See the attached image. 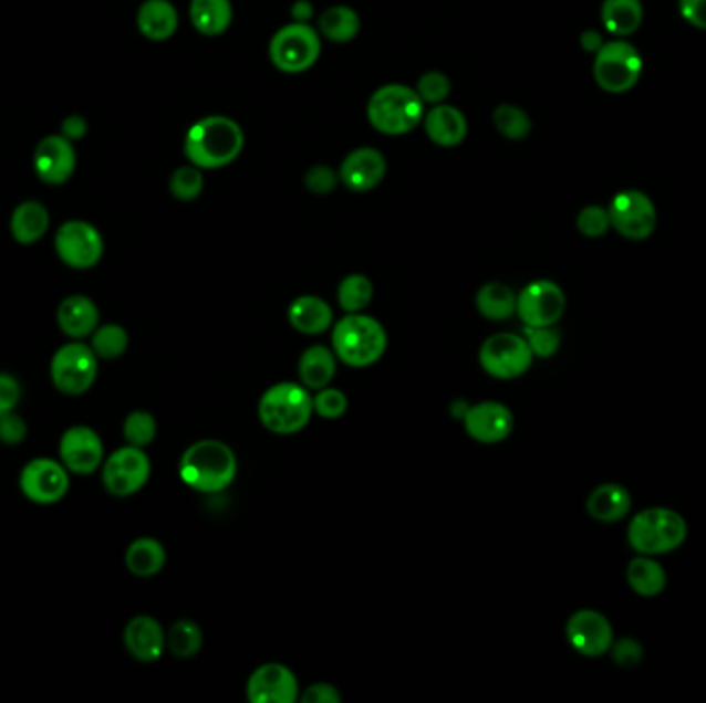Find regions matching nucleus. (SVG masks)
I'll return each mask as SVG.
<instances>
[{
	"mask_svg": "<svg viewBox=\"0 0 706 703\" xmlns=\"http://www.w3.org/2000/svg\"><path fill=\"white\" fill-rule=\"evenodd\" d=\"M178 473L190 490L214 495L236 481L238 457L221 440H199L186 448Z\"/></svg>",
	"mask_w": 706,
	"mask_h": 703,
	"instance_id": "obj_1",
	"label": "nucleus"
},
{
	"mask_svg": "<svg viewBox=\"0 0 706 703\" xmlns=\"http://www.w3.org/2000/svg\"><path fill=\"white\" fill-rule=\"evenodd\" d=\"M245 147V133L240 124L228 116H207L195 124L185 140V155L200 169L230 166Z\"/></svg>",
	"mask_w": 706,
	"mask_h": 703,
	"instance_id": "obj_2",
	"label": "nucleus"
},
{
	"mask_svg": "<svg viewBox=\"0 0 706 703\" xmlns=\"http://www.w3.org/2000/svg\"><path fill=\"white\" fill-rule=\"evenodd\" d=\"M331 347L341 364L370 367L383 359L388 347V335L374 316L364 312L345 314L338 324H333Z\"/></svg>",
	"mask_w": 706,
	"mask_h": 703,
	"instance_id": "obj_3",
	"label": "nucleus"
},
{
	"mask_svg": "<svg viewBox=\"0 0 706 703\" xmlns=\"http://www.w3.org/2000/svg\"><path fill=\"white\" fill-rule=\"evenodd\" d=\"M312 415V395L302 382L273 384L259 400L262 428L277 436H292L302 431L310 423Z\"/></svg>",
	"mask_w": 706,
	"mask_h": 703,
	"instance_id": "obj_4",
	"label": "nucleus"
},
{
	"mask_svg": "<svg viewBox=\"0 0 706 703\" xmlns=\"http://www.w3.org/2000/svg\"><path fill=\"white\" fill-rule=\"evenodd\" d=\"M368 120L378 133L388 137L407 135L424 120V102L407 85H384L370 97Z\"/></svg>",
	"mask_w": 706,
	"mask_h": 703,
	"instance_id": "obj_5",
	"label": "nucleus"
},
{
	"mask_svg": "<svg viewBox=\"0 0 706 703\" xmlns=\"http://www.w3.org/2000/svg\"><path fill=\"white\" fill-rule=\"evenodd\" d=\"M688 524L669 507H648L629 524V545L638 555H663L684 545Z\"/></svg>",
	"mask_w": 706,
	"mask_h": 703,
	"instance_id": "obj_6",
	"label": "nucleus"
},
{
	"mask_svg": "<svg viewBox=\"0 0 706 703\" xmlns=\"http://www.w3.org/2000/svg\"><path fill=\"white\" fill-rule=\"evenodd\" d=\"M641 75L643 56L624 38L605 42L595 52L593 77L603 92L615 95L630 92L638 83Z\"/></svg>",
	"mask_w": 706,
	"mask_h": 703,
	"instance_id": "obj_7",
	"label": "nucleus"
},
{
	"mask_svg": "<svg viewBox=\"0 0 706 703\" xmlns=\"http://www.w3.org/2000/svg\"><path fill=\"white\" fill-rule=\"evenodd\" d=\"M97 361L100 357L93 353L90 345L81 340L64 343L50 361L52 384L66 397H81L87 390H92L93 384L97 380Z\"/></svg>",
	"mask_w": 706,
	"mask_h": 703,
	"instance_id": "obj_8",
	"label": "nucleus"
},
{
	"mask_svg": "<svg viewBox=\"0 0 706 703\" xmlns=\"http://www.w3.org/2000/svg\"><path fill=\"white\" fill-rule=\"evenodd\" d=\"M269 56L281 73H304L321 56V35L302 21L290 23L273 35L269 44Z\"/></svg>",
	"mask_w": 706,
	"mask_h": 703,
	"instance_id": "obj_9",
	"label": "nucleus"
},
{
	"mask_svg": "<svg viewBox=\"0 0 706 703\" xmlns=\"http://www.w3.org/2000/svg\"><path fill=\"white\" fill-rule=\"evenodd\" d=\"M479 366L496 380H517L533 366V353L522 335L496 333L479 347Z\"/></svg>",
	"mask_w": 706,
	"mask_h": 703,
	"instance_id": "obj_10",
	"label": "nucleus"
},
{
	"mask_svg": "<svg viewBox=\"0 0 706 703\" xmlns=\"http://www.w3.org/2000/svg\"><path fill=\"white\" fill-rule=\"evenodd\" d=\"M152 476V460L145 448L126 443L112 452L102 464V481L108 493L116 497H131L147 485Z\"/></svg>",
	"mask_w": 706,
	"mask_h": 703,
	"instance_id": "obj_11",
	"label": "nucleus"
},
{
	"mask_svg": "<svg viewBox=\"0 0 706 703\" xmlns=\"http://www.w3.org/2000/svg\"><path fill=\"white\" fill-rule=\"evenodd\" d=\"M610 225L630 242H643L657 228V209L641 190L617 192L610 207Z\"/></svg>",
	"mask_w": 706,
	"mask_h": 703,
	"instance_id": "obj_12",
	"label": "nucleus"
},
{
	"mask_svg": "<svg viewBox=\"0 0 706 703\" xmlns=\"http://www.w3.org/2000/svg\"><path fill=\"white\" fill-rule=\"evenodd\" d=\"M56 254L66 266L87 271L104 256V238L100 230L87 221H66L62 223L54 238Z\"/></svg>",
	"mask_w": 706,
	"mask_h": 703,
	"instance_id": "obj_13",
	"label": "nucleus"
},
{
	"mask_svg": "<svg viewBox=\"0 0 706 703\" xmlns=\"http://www.w3.org/2000/svg\"><path fill=\"white\" fill-rule=\"evenodd\" d=\"M19 487L33 504H59L71 487V473L61 460L33 459L19 474Z\"/></svg>",
	"mask_w": 706,
	"mask_h": 703,
	"instance_id": "obj_14",
	"label": "nucleus"
},
{
	"mask_svg": "<svg viewBox=\"0 0 706 703\" xmlns=\"http://www.w3.org/2000/svg\"><path fill=\"white\" fill-rule=\"evenodd\" d=\"M567 295L560 285L539 279L517 295V316L522 326H553L564 316Z\"/></svg>",
	"mask_w": 706,
	"mask_h": 703,
	"instance_id": "obj_15",
	"label": "nucleus"
},
{
	"mask_svg": "<svg viewBox=\"0 0 706 703\" xmlns=\"http://www.w3.org/2000/svg\"><path fill=\"white\" fill-rule=\"evenodd\" d=\"M300 693L298 676L281 662L257 667L246 683V697L252 703H295Z\"/></svg>",
	"mask_w": 706,
	"mask_h": 703,
	"instance_id": "obj_16",
	"label": "nucleus"
},
{
	"mask_svg": "<svg viewBox=\"0 0 706 703\" xmlns=\"http://www.w3.org/2000/svg\"><path fill=\"white\" fill-rule=\"evenodd\" d=\"M61 462L73 474H93L102 469L106 460V450L100 433L87 426H73L62 433L59 443Z\"/></svg>",
	"mask_w": 706,
	"mask_h": 703,
	"instance_id": "obj_17",
	"label": "nucleus"
},
{
	"mask_svg": "<svg viewBox=\"0 0 706 703\" xmlns=\"http://www.w3.org/2000/svg\"><path fill=\"white\" fill-rule=\"evenodd\" d=\"M567 638L574 652L584 658H599L610 652L614 643V627L599 611L583 609L570 615Z\"/></svg>",
	"mask_w": 706,
	"mask_h": 703,
	"instance_id": "obj_18",
	"label": "nucleus"
},
{
	"mask_svg": "<svg viewBox=\"0 0 706 703\" xmlns=\"http://www.w3.org/2000/svg\"><path fill=\"white\" fill-rule=\"evenodd\" d=\"M467 436L477 443H500L507 440L515 429V415L507 405L496 400H484L469 405L461 419Z\"/></svg>",
	"mask_w": 706,
	"mask_h": 703,
	"instance_id": "obj_19",
	"label": "nucleus"
},
{
	"mask_svg": "<svg viewBox=\"0 0 706 703\" xmlns=\"http://www.w3.org/2000/svg\"><path fill=\"white\" fill-rule=\"evenodd\" d=\"M77 166V154L73 140L62 135H48L42 138L33 154L35 176L48 186H61L69 182Z\"/></svg>",
	"mask_w": 706,
	"mask_h": 703,
	"instance_id": "obj_20",
	"label": "nucleus"
},
{
	"mask_svg": "<svg viewBox=\"0 0 706 703\" xmlns=\"http://www.w3.org/2000/svg\"><path fill=\"white\" fill-rule=\"evenodd\" d=\"M384 176H386V159L374 147L353 149L339 168V180L353 192H368L383 182Z\"/></svg>",
	"mask_w": 706,
	"mask_h": 703,
	"instance_id": "obj_21",
	"label": "nucleus"
},
{
	"mask_svg": "<svg viewBox=\"0 0 706 703\" xmlns=\"http://www.w3.org/2000/svg\"><path fill=\"white\" fill-rule=\"evenodd\" d=\"M123 640L126 652L138 662H155L168 650L164 627L149 615L133 617L124 627Z\"/></svg>",
	"mask_w": 706,
	"mask_h": 703,
	"instance_id": "obj_22",
	"label": "nucleus"
},
{
	"mask_svg": "<svg viewBox=\"0 0 706 703\" xmlns=\"http://www.w3.org/2000/svg\"><path fill=\"white\" fill-rule=\"evenodd\" d=\"M288 322L293 330L307 337L323 335L335 324L333 307L316 295H300L288 307Z\"/></svg>",
	"mask_w": 706,
	"mask_h": 703,
	"instance_id": "obj_23",
	"label": "nucleus"
},
{
	"mask_svg": "<svg viewBox=\"0 0 706 703\" xmlns=\"http://www.w3.org/2000/svg\"><path fill=\"white\" fill-rule=\"evenodd\" d=\"M56 322L66 337L81 340L92 337L93 330L100 326V309L87 295H69L59 306Z\"/></svg>",
	"mask_w": 706,
	"mask_h": 703,
	"instance_id": "obj_24",
	"label": "nucleus"
},
{
	"mask_svg": "<svg viewBox=\"0 0 706 703\" xmlns=\"http://www.w3.org/2000/svg\"><path fill=\"white\" fill-rule=\"evenodd\" d=\"M632 497L629 490L617 483H603L589 493L586 514L601 524H615L629 516Z\"/></svg>",
	"mask_w": 706,
	"mask_h": 703,
	"instance_id": "obj_25",
	"label": "nucleus"
},
{
	"mask_svg": "<svg viewBox=\"0 0 706 703\" xmlns=\"http://www.w3.org/2000/svg\"><path fill=\"white\" fill-rule=\"evenodd\" d=\"M424 128L432 143L440 147H457L467 137V118L457 107L438 104L424 118Z\"/></svg>",
	"mask_w": 706,
	"mask_h": 703,
	"instance_id": "obj_26",
	"label": "nucleus"
},
{
	"mask_svg": "<svg viewBox=\"0 0 706 703\" xmlns=\"http://www.w3.org/2000/svg\"><path fill=\"white\" fill-rule=\"evenodd\" d=\"M338 361L333 347L331 349L324 345L308 347L298 361L300 382L304 384L308 390H321L331 386L338 374Z\"/></svg>",
	"mask_w": 706,
	"mask_h": 703,
	"instance_id": "obj_27",
	"label": "nucleus"
},
{
	"mask_svg": "<svg viewBox=\"0 0 706 703\" xmlns=\"http://www.w3.org/2000/svg\"><path fill=\"white\" fill-rule=\"evenodd\" d=\"M137 28L152 42H166L178 30V11L169 0H145L138 7Z\"/></svg>",
	"mask_w": 706,
	"mask_h": 703,
	"instance_id": "obj_28",
	"label": "nucleus"
},
{
	"mask_svg": "<svg viewBox=\"0 0 706 703\" xmlns=\"http://www.w3.org/2000/svg\"><path fill=\"white\" fill-rule=\"evenodd\" d=\"M50 230V211L40 200H23L11 214V235L19 244L40 242Z\"/></svg>",
	"mask_w": 706,
	"mask_h": 703,
	"instance_id": "obj_29",
	"label": "nucleus"
},
{
	"mask_svg": "<svg viewBox=\"0 0 706 703\" xmlns=\"http://www.w3.org/2000/svg\"><path fill=\"white\" fill-rule=\"evenodd\" d=\"M124 564L137 578H154L166 566V547L154 536H141L128 545Z\"/></svg>",
	"mask_w": 706,
	"mask_h": 703,
	"instance_id": "obj_30",
	"label": "nucleus"
},
{
	"mask_svg": "<svg viewBox=\"0 0 706 703\" xmlns=\"http://www.w3.org/2000/svg\"><path fill=\"white\" fill-rule=\"evenodd\" d=\"M645 9L641 0H603L601 21L615 38H626L643 25Z\"/></svg>",
	"mask_w": 706,
	"mask_h": 703,
	"instance_id": "obj_31",
	"label": "nucleus"
},
{
	"mask_svg": "<svg viewBox=\"0 0 706 703\" xmlns=\"http://www.w3.org/2000/svg\"><path fill=\"white\" fill-rule=\"evenodd\" d=\"M629 586L643 598L660 597L667 586V574L653 555H638L626 567Z\"/></svg>",
	"mask_w": 706,
	"mask_h": 703,
	"instance_id": "obj_32",
	"label": "nucleus"
},
{
	"mask_svg": "<svg viewBox=\"0 0 706 703\" xmlns=\"http://www.w3.org/2000/svg\"><path fill=\"white\" fill-rule=\"evenodd\" d=\"M477 312L488 321H508L517 314V293L505 283H486L476 295Z\"/></svg>",
	"mask_w": 706,
	"mask_h": 703,
	"instance_id": "obj_33",
	"label": "nucleus"
},
{
	"mask_svg": "<svg viewBox=\"0 0 706 703\" xmlns=\"http://www.w3.org/2000/svg\"><path fill=\"white\" fill-rule=\"evenodd\" d=\"M190 21L203 35H221L230 28V0H193Z\"/></svg>",
	"mask_w": 706,
	"mask_h": 703,
	"instance_id": "obj_34",
	"label": "nucleus"
},
{
	"mask_svg": "<svg viewBox=\"0 0 706 703\" xmlns=\"http://www.w3.org/2000/svg\"><path fill=\"white\" fill-rule=\"evenodd\" d=\"M319 31L331 42H350L360 31V17L350 7H331L319 19Z\"/></svg>",
	"mask_w": 706,
	"mask_h": 703,
	"instance_id": "obj_35",
	"label": "nucleus"
},
{
	"mask_svg": "<svg viewBox=\"0 0 706 703\" xmlns=\"http://www.w3.org/2000/svg\"><path fill=\"white\" fill-rule=\"evenodd\" d=\"M205 643V636L197 621L193 619H178L166 631V646L176 658H195Z\"/></svg>",
	"mask_w": 706,
	"mask_h": 703,
	"instance_id": "obj_36",
	"label": "nucleus"
},
{
	"mask_svg": "<svg viewBox=\"0 0 706 703\" xmlns=\"http://www.w3.org/2000/svg\"><path fill=\"white\" fill-rule=\"evenodd\" d=\"M374 285L366 275H347L338 287V304L345 314H357L370 306Z\"/></svg>",
	"mask_w": 706,
	"mask_h": 703,
	"instance_id": "obj_37",
	"label": "nucleus"
},
{
	"mask_svg": "<svg viewBox=\"0 0 706 703\" xmlns=\"http://www.w3.org/2000/svg\"><path fill=\"white\" fill-rule=\"evenodd\" d=\"M90 347L100 359H106V361L118 359L128 349V333L121 324H114V322L102 324L93 330Z\"/></svg>",
	"mask_w": 706,
	"mask_h": 703,
	"instance_id": "obj_38",
	"label": "nucleus"
},
{
	"mask_svg": "<svg viewBox=\"0 0 706 703\" xmlns=\"http://www.w3.org/2000/svg\"><path fill=\"white\" fill-rule=\"evenodd\" d=\"M494 126L502 137L510 138V140H522V138L529 137L531 128H533L527 112H522L521 107L508 106V104L494 109Z\"/></svg>",
	"mask_w": 706,
	"mask_h": 703,
	"instance_id": "obj_39",
	"label": "nucleus"
},
{
	"mask_svg": "<svg viewBox=\"0 0 706 703\" xmlns=\"http://www.w3.org/2000/svg\"><path fill=\"white\" fill-rule=\"evenodd\" d=\"M522 337L527 340L533 357L539 359H550L562 345V335L556 326H522Z\"/></svg>",
	"mask_w": 706,
	"mask_h": 703,
	"instance_id": "obj_40",
	"label": "nucleus"
},
{
	"mask_svg": "<svg viewBox=\"0 0 706 703\" xmlns=\"http://www.w3.org/2000/svg\"><path fill=\"white\" fill-rule=\"evenodd\" d=\"M123 436L126 443L137 448H147L149 443H154L157 436V421L154 415L147 411H133L124 419Z\"/></svg>",
	"mask_w": 706,
	"mask_h": 703,
	"instance_id": "obj_41",
	"label": "nucleus"
},
{
	"mask_svg": "<svg viewBox=\"0 0 706 703\" xmlns=\"http://www.w3.org/2000/svg\"><path fill=\"white\" fill-rule=\"evenodd\" d=\"M169 192L183 202L199 199L203 192V171L197 166H183L169 178Z\"/></svg>",
	"mask_w": 706,
	"mask_h": 703,
	"instance_id": "obj_42",
	"label": "nucleus"
},
{
	"mask_svg": "<svg viewBox=\"0 0 706 703\" xmlns=\"http://www.w3.org/2000/svg\"><path fill=\"white\" fill-rule=\"evenodd\" d=\"M312 407H314V415H319L323 419H339L347 411L350 400L343 390L326 386V388L316 390V395H312Z\"/></svg>",
	"mask_w": 706,
	"mask_h": 703,
	"instance_id": "obj_43",
	"label": "nucleus"
},
{
	"mask_svg": "<svg viewBox=\"0 0 706 703\" xmlns=\"http://www.w3.org/2000/svg\"><path fill=\"white\" fill-rule=\"evenodd\" d=\"M415 92L422 97L424 104L438 106V104L446 102L448 95H450V81H448L445 73L430 71V73H426V75L419 77Z\"/></svg>",
	"mask_w": 706,
	"mask_h": 703,
	"instance_id": "obj_44",
	"label": "nucleus"
},
{
	"mask_svg": "<svg viewBox=\"0 0 706 703\" xmlns=\"http://www.w3.org/2000/svg\"><path fill=\"white\" fill-rule=\"evenodd\" d=\"M577 228L583 233L584 238H593V240L603 238L608 230L612 228L608 209L598 207V204L584 207L583 211L577 217Z\"/></svg>",
	"mask_w": 706,
	"mask_h": 703,
	"instance_id": "obj_45",
	"label": "nucleus"
},
{
	"mask_svg": "<svg viewBox=\"0 0 706 703\" xmlns=\"http://www.w3.org/2000/svg\"><path fill=\"white\" fill-rule=\"evenodd\" d=\"M610 654L614 658L615 664L622 669H634L643 662L645 650L643 643L636 642L634 638H622L620 642L612 643Z\"/></svg>",
	"mask_w": 706,
	"mask_h": 703,
	"instance_id": "obj_46",
	"label": "nucleus"
},
{
	"mask_svg": "<svg viewBox=\"0 0 706 703\" xmlns=\"http://www.w3.org/2000/svg\"><path fill=\"white\" fill-rule=\"evenodd\" d=\"M28 438V423L15 411L0 415V443L19 445Z\"/></svg>",
	"mask_w": 706,
	"mask_h": 703,
	"instance_id": "obj_47",
	"label": "nucleus"
},
{
	"mask_svg": "<svg viewBox=\"0 0 706 703\" xmlns=\"http://www.w3.org/2000/svg\"><path fill=\"white\" fill-rule=\"evenodd\" d=\"M21 400V384L15 376L0 371V415L15 411Z\"/></svg>",
	"mask_w": 706,
	"mask_h": 703,
	"instance_id": "obj_48",
	"label": "nucleus"
},
{
	"mask_svg": "<svg viewBox=\"0 0 706 703\" xmlns=\"http://www.w3.org/2000/svg\"><path fill=\"white\" fill-rule=\"evenodd\" d=\"M335 183H338V174L329 166H316L307 174V186L316 195H324V192L333 190Z\"/></svg>",
	"mask_w": 706,
	"mask_h": 703,
	"instance_id": "obj_49",
	"label": "nucleus"
},
{
	"mask_svg": "<svg viewBox=\"0 0 706 703\" xmlns=\"http://www.w3.org/2000/svg\"><path fill=\"white\" fill-rule=\"evenodd\" d=\"M300 702L302 703H339L341 702V693L335 685L331 683H312L300 693Z\"/></svg>",
	"mask_w": 706,
	"mask_h": 703,
	"instance_id": "obj_50",
	"label": "nucleus"
},
{
	"mask_svg": "<svg viewBox=\"0 0 706 703\" xmlns=\"http://www.w3.org/2000/svg\"><path fill=\"white\" fill-rule=\"evenodd\" d=\"M679 15L696 30H706V0H677Z\"/></svg>",
	"mask_w": 706,
	"mask_h": 703,
	"instance_id": "obj_51",
	"label": "nucleus"
},
{
	"mask_svg": "<svg viewBox=\"0 0 706 703\" xmlns=\"http://www.w3.org/2000/svg\"><path fill=\"white\" fill-rule=\"evenodd\" d=\"M87 128H90L87 120L83 116H79V114H73V116L62 120L61 135L69 138V140H77V138H83L87 135Z\"/></svg>",
	"mask_w": 706,
	"mask_h": 703,
	"instance_id": "obj_52",
	"label": "nucleus"
},
{
	"mask_svg": "<svg viewBox=\"0 0 706 703\" xmlns=\"http://www.w3.org/2000/svg\"><path fill=\"white\" fill-rule=\"evenodd\" d=\"M581 44H583L586 52L595 54L599 48L603 46L605 42H603V38L599 35L598 31H584L583 38H581Z\"/></svg>",
	"mask_w": 706,
	"mask_h": 703,
	"instance_id": "obj_53",
	"label": "nucleus"
}]
</instances>
